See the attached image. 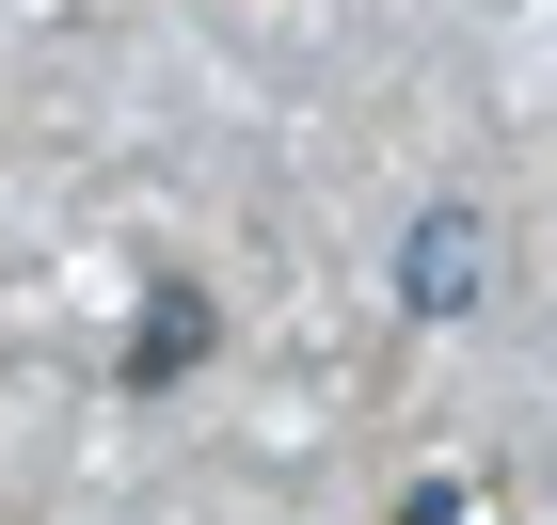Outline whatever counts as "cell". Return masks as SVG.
I'll list each match as a JSON object with an SVG mask.
<instances>
[{
  "mask_svg": "<svg viewBox=\"0 0 557 525\" xmlns=\"http://www.w3.org/2000/svg\"><path fill=\"white\" fill-rule=\"evenodd\" d=\"M478 287H494V208H478V191H446V208L398 223V303L414 318H462Z\"/></svg>",
  "mask_w": 557,
  "mask_h": 525,
  "instance_id": "cell-1",
  "label": "cell"
}]
</instances>
